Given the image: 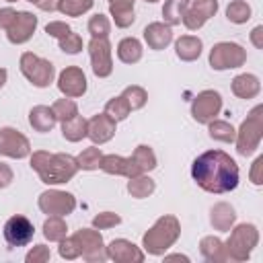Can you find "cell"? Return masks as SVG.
<instances>
[{"mask_svg": "<svg viewBox=\"0 0 263 263\" xmlns=\"http://www.w3.org/2000/svg\"><path fill=\"white\" fill-rule=\"evenodd\" d=\"M191 177L208 193L234 191L240 179L238 164L224 150H208L199 154L191 164Z\"/></svg>", "mask_w": 263, "mask_h": 263, "instance_id": "cell-1", "label": "cell"}, {"mask_svg": "<svg viewBox=\"0 0 263 263\" xmlns=\"http://www.w3.org/2000/svg\"><path fill=\"white\" fill-rule=\"evenodd\" d=\"M31 168L39 175L45 185H62L74 179L78 173L76 156L66 152H45L37 150L31 154Z\"/></svg>", "mask_w": 263, "mask_h": 263, "instance_id": "cell-2", "label": "cell"}, {"mask_svg": "<svg viewBox=\"0 0 263 263\" xmlns=\"http://www.w3.org/2000/svg\"><path fill=\"white\" fill-rule=\"evenodd\" d=\"M181 236V224L175 216L166 214V216H160L152 228L142 236V247L148 255H164Z\"/></svg>", "mask_w": 263, "mask_h": 263, "instance_id": "cell-3", "label": "cell"}, {"mask_svg": "<svg viewBox=\"0 0 263 263\" xmlns=\"http://www.w3.org/2000/svg\"><path fill=\"white\" fill-rule=\"evenodd\" d=\"M263 138V105H257L251 109V113L247 115V119L240 123V127L236 129V152L240 156H251Z\"/></svg>", "mask_w": 263, "mask_h": 263, "instance_id": "cell-4", "label": "cell"}, {"mask_svg": "<svg viewBox=\"0 0 263 263\" xmlns=\"http://www.w3.org/2000/svg\"><path fill=\"white\" fill-rule=\"evenodd\" d=\"M259 242V230L255 224H238L234 228H230V236L228 240L224 242L226 247V255L230 261H236V263H242L251 257L253 249L257 247Z\"/></svg>", "mask_w": 263, "mask_h": 263, "instance_id": "cell-5", "label": "cell"}, {"mask_svg": "<svg viewBox=\"0 0 263 263\" xmlns=\"http://www.w3.org/2000/svg\"><path fill=\"white\" fill-rule=\"evenodd\" d=\"M18 66H21V72L23 76L37 88H47L53 78H55V68L49 60L33 53V51H25L18 60Z\"/></svg>", "mask_w": 263, "mask_h": 263, "instance_id": "cell-6", "label": "cell"}, {"mask_svg": "<svg viewBox=\"0 0 263 263\" xmlns=\"http://www.w3.org/2000/svg\"><path fill=\"white\" fill-rule=\"evenodd\" d=\"M247 62V51L242 45L232 41H220L210 51V66L218 72L240 68Z\"/></svg>", "mask_w": 263, "mask_h": 263, "instance_id": "cell-7", "label": "cell"}, {"mask_svg": "<svg viewBox=\"0 0 263 263\" xmlns=\"http://www.w3.org/2000/svg\"><path fill=\"white\" fill-rule=\"evenodd\" d=\"M37 205L43 214L47 216H68L76 210V197L70 191H60V189H47L39 195Z\"/></svg>", "mask_w": 263, "mask_h": 263, "instance_id": "cell-8", "label": "cell"}, {"mask_svg": "<svg viewBox=\"0 0 263 263\" xmlns=\"http://www.w3.org/2000/svg\"><path fill=\"white\" fill-rule=\"evenodd\" d=\"M74 238L80 245V257L88 263H103L107 261V249L103 236L97 228H80L74 232Z\"/></svg>", "mask_w": 263, "mask_h": 263, "instance_id": "cell-9", "label": "cell"}, {"mask_svg": "<svg viewBox=\"0 0 263 263\" xmlns=\"http://www.w3.org/2000/svg\"><path fill=\"white\" fill-rule=\"evenodd\" d=\"M222 111V97L218 90H201L195 95V99L191 101V117L197 123H210L212 119H216Z\"/></svg>", "mask_w": 263, "mask_h": 263, "instance_id": "cell-10", "label": "cell"}, {"mask_svg": "<svg viewBox=\"0 0 263 263\" xmlns=\"http://www.w3.org/2000/svg\"><path fill=\"white\" fill-rule=\"evenodd\" d=\"M35 236V226L33 222L27 218V216H10L4 224V240L10 249H18V247H25L33 240Z\"/></svg>", "mask_w": 263, "mask_h": 263, "instance_id": "cell-11", "label": "cell"}, {"mask_svg": "<svg viewBox=\"0 0 263 263\" xmlns=\"http://www.w3.org/2000/svg\"><path fill=\"white\" fill-rule=\"evenodd\" d=\"M88 55H90L92 74L97 78L111 76V72H113V58H111V43H109V39L92 37L88 41Z\"/></svg>", "mask_w": 263, "mask_h": 263, "instance_id": "cell-12", "label": "cell"}, {"mask_svg": "<svg viewBox=\"0 0 263 263\" xmlns=\"http://www.w3.org/2000/svg\"><path fill=\"white\" fill-rule=\"evenodd\" d=\"M0 154L8 158H27L31 156V142L14 127H0Z\"/></svg>", "mask_w": 263, "mask_h": 263, "instance_id": "cell-13", "label": "cell"}, {"mask_svg": "<svg viewBox=\"0 0 263 263\" xmlns=\"http://www.w3.org/2000/svg\"><path fill=\"white\" fill-rule=\"evenodd\" d=\"M216 12H218V0H191V6L185 8V14H183V21L181 23L189 31H197Z\"/></svg>", "mask_w": 263, "mask_h": 263, "instance_id": "cell-14", "label": "cell"}, {"mask_svg": "<svg viewBox=\"0 0 263 263\" xmlns=\"http://www.w3.org/2000/svg\"><path fill=\"white\" fill-rule=\"evenodd\" d=\"M58 88L64 97L78 99L86 92V76L78 66H68L58 76Z\"/></svg>", "mask_w": 263, "mask_h": 263, "instance_id": "cell-15", "label": "cell"}, {"mask_svg": "<svg viewBox=\"0 0 263 263\" xmlns=\"http://www.w3.org/2000/svg\"><path fill=\"white\" fill-rule=\"evenodd\" d=\"M35 29H37V16L29 10H21V12H16L12 25L6 29V37H8L10 43L21 45V43H27L33 37Z\"/></svg>", "mask_w": 263, "mask_h": 263, "instance_id": "cell-16", "label": "cell"}, {"mask_svg": "<svg viewBox=\"0 0 263 263\" xmlns=\"http://www.w3.org/2000/svg\"><path fill=\"white\" fill-rule=\"evenodd\" d=\"M105 249H107V259L115 263H142L144 261V251L127 238H115Z\"/></svg>", "mask_w": 263, "mask_h": 263, "instance_id": "cell-17", "label": "cell"}, {"mask_svg": "<svg viewBox=\"0 0 263 263\" xmlns=\"http://www.w3.org/2000/svg\"><path fill=\"white\" fill-rule=\"evenodd\" d=\"M117 132V121H113L107 113L92 115L86 121V138L92 140V144H105L109 142Z\"/></svg>", "mask_w": 263, "mask_h": 263, "instance_id": "cell-18", "label": "cell"}, {"mask_svg": "<svg viewBox=\"0 0 263 263\" xmlns=\"http://www.w3.org/2000/svg\"><path fill=\"white\" fill-rule=\"evenodd\" d=\"M99 168L107 175H117V177H127V179L136 177V175H142L132 156L125 158V156H119V154H103Z\"/></svg>", "mask_w": 263, "mask_h": 263, "instance_id": "cell-19", "label": "cell"}, {"mask_svg": "<svg viewBox=\"0 0 263 263\" xmlns=\"http://www.w3.org/2000/svg\"><path fill=\"white\" fill-rule=\"evenodd\" d=\"M144 41L148 43L150 49L160 51V49L171 45V41H173V27H168L166 23H150L144 29Z\"/></svg>", "mask_w": 263, "mask_h": 263, "instance_id": "cell-20", "label": "cell"}, {"mask_svg": "<svg viewBox=\"0 0 263 263\" xmlns=\"http://www.w3.org/2000/svg\"><path fill=\"white\" fill-rule=\"evenodd\" d=\"M29 123H31V127L35 132L47 134V132H51L55 127L58 117H55V113H53L51 107H47V105H35L29 111Z\"/></svg>", "mask_w": 263, "mask_h": 263, "instance_id": "cell-21", "label": "cell"}, {"mask_svg": "<svg viewBox=\"0 0 263 263\" xmlns=\"http://www.w3.org/2000/svg\"><path fill=\"white\" fill-rule=\"evenodd\" d=\"M236 222V212L230 203L226 201H218L212 210H210V224L214 226V230L220 232H228Z\"/></svg>", "mask_w": 263, "mask_h": 263, "instance_id": "cell-22", "label": "cell"}, {"mask_svg": "<svg viewBox=\"0 0 263 263\" xmlns=\"http://www.w3.org/2000/svg\"><path fill=\"white\" fill-rule=\"evenodd\" d=\"M230 88L238 99L249 101V99H255L261 92V82L255 74H238V76L232 78Z\"/></svg>", "mask_w": 263, "mask_h": 263, "instance_id": "cell-23", "label": "cell"}, {"mask_svg": "<svg viewBox=\"0 0 263 263\" xmlns=\"http://www.w3.org/2000/svg\"><path fill=\"white\" fill-rule=\"evenodd\" d=\"M201 49H203V43L195 35H183L175 41V53L183 62H195L201 55Z\"/></svg>", "mask_w": 263, "mask_h": 263, "instance_id": "cell-24", "label": "cell"}, {"mask_svg": "<svg viewBox=\"0 0 263 263\" xmlns=\"http://www.w3.org/2000/svg\"><path fill=\"white\" fill-rule=\"evenodd\" d=\"M199 253L208 263H224V261H228L226 247L218 236H203L199 240Z\"/></svg>", "mask_w": 263, "mask_h": 263, "instance_id": "cell-25", "label": "cell"}, {"mask_svg": "<svg viewBox=\"0 0 263 263\" xmlns=\"http://www.w3.org/2000/svg\"><path fill=\"white\" fill-rule=\"evenodd\" d=\"M142 43L136 37H123L117 43V58L123 64H138L142 60Z\"/></svg>", "mask_w": 263, "mask_h": 263, "instance_id": "cell-26", "label": "cell"}, {"mask_svg": "<svg viewBox=\"0 0 263 263\" xmlns=\"http://www.w3.org/2000/svg\"><path fill=\"white\" fill-rule=\"evenodd\" d=\"M156 189V183L154 179H150L146 173L142 175H136L132 179H127V193L136 199H144V197H150Z\"/></svg>", "mask_w": 263, "mask_h": 263, "instance_id": "cell-27", "label": "cell"}, {"mask_svg": "<svg viewBox=\"0 0 263 263\" xmlns=\"http://www.w3.org/2000/svg\"><path fill=\"white\" fill-rule=\"evenodd\" d=\"M86 121L82 115H74L66 121H62V136L68 142H80L82 138H86Z\"/></svg>", "mask_w": 263, "mask_h": 263, "instance_id": "cell-28", "label": "cell"}, {"mask_svg": "<svg viewBox=\"0 0 263 263\" xmlns=\"http://www.w3.org/2000/svg\"><path fill=\"white\" fill-rule=\"evenodd\" d=\"M208 132H210L212 140H218V142H224V144H232L234 138H236V129L232 127V123L222 121V119H212L208 123Z\"/></svg>", "mask_w": 263, "mask_h": 263, "instance_id": "cell-29", "label": "cell"}, {"mask_svg": "<svg viewBox=\"0 0 263 263\" xmlns=\"http://www.w3.org/2000/svg\"><path fill=\"white\" fill-rule=\"evenodd\" d=\"M43 236L51 242H60L62 238L68 236V226L64 222L62 216H49L45 222H43Z\"/></svg>", "mask_w": 263, "mask_h": 263, "instance_id": "cell-30", "label": "cell"}, {"mask_svg": "<svg viewBox=\"0 0 263 263\" xmlns=\"http://www.w3.org/2000/svg\"><path fill=\"white\" fill-rule=\"evenodd\" d=\"M101 158H103V152H101V148H97V144L84 148V150L76 156L78 171H97L99 164H101Z\"/></svg>", "mask_w": 263, "mask_h": 263, "instance_id": "cell-31", "label": "cell"}, {"mask_svg": "<svg viewBox=\"0 0 263 263\" xmlns=\"http://www.w3.org/2000/svg\"><path fill=\"white\" fill-rule=\"evenodd\" d=\"M132 158H134V162L138 164L140 173H150V171L156 168V154H154V150H152L150 146H146V144H140V146L134 150Z\"/></svg>", "mask_w": 263, "mask_h": 263, "instance_id": "cell-32", "label": "cell"}, {"mask_svg": "<svg viewBox=\"0 0 263 263\" xmlns=\"http://www.w3.org/2000/svg\"><path fill=\"white\" fill-rule=\"evenodd\" d=\"M185 8H187V2H185V0H164V6H162L164 23H166L168 27L181 25L183 14H185Z\"/></svg>", "mask_w": 263, "mask_h": 263, "instance_id": "cell-33", "label": "cell"}, {"mask_svg": "<svg viewBox=\"0 0 263 263\" xmlns=\"http://www.w3.org/2000/svg\"><path fill=\"white\" fill-rule=\"evenodd\" d=\"M95 0H58V12L66 16H80L92 8Z\"/></svg>", "mask_w": 263, "mask_h": 263, "instance_id": "cell-34", "label": "cell"}, {"mask_svg": "<svg viewBox=\"0 0 263 263\" xmlns=\"http://www.w3.org/2000/svg\"><path fill=\"white\" fill-rule=\"evenodd\" d=\"M105 113H107L113 121H123V119H127V115L132 113V109H129L127 101L123 99V95H119V97H113V99L107 101Z\"/></svg>", "mask_w": 263, "mask_h": 263, "instance_id": "cell-35", "label": "cell"}, {"mask_svg": "<svg viewBox=\"0 0 263 263\" xmlns=\"http://www.w3.org/2000/svg\"><path fill=\"white\" fill-rule=\"evenodd\" d=\"M226 18L234 25H242L251 18V6L245 0H232L226 8Z\"/></svg>", "mask_w": 263, "mask_h": 263, "instance_id": "cell-36", "label": "cell"}, {"mask_svg": "<svg viewBox=\"0 0 263 263\" xmlns=\"http://www.w3.org/2000/svg\"><path fill=\"white\" fill-rule=\"evenodd\" d=\"M121 95H123V99L127 101V105H129L132 111H138V109H142V107L148 103V92H146L142 86H138V84L125 86Z\"/></svg>", "mask_w": 263, "mask_h": 263, "instance_id": "cell-37", "label": "cell"}, {"mask_svg": "<svg viewBox=\"0 0 263 263\" xmlns=\"http://www.w3.org/2000/svg\"><path fill=\"white\" fill-rule=\"evenodd\" d=\"M88 33L90 37H99V39H109L111 33V25L109 18L105 14H95L88 18Z\"/></svg>", "mask_w": 263, "mask_h": 263, "instance_id": "cell-38", "label": "cell"}, {"mask_svg": "<svg viewBox=\"0 0 263 263\" xmlns=\"http://www.w3.org/2000/svg\"><path fill=\"white\" fill-rule=\"evenodd\" d=\"M51 109H53V113H55L58 121H66V119H70V117L78 115V105H76L70 97L58 99V101L51 105Z\"/></svg>", "mask_w": 263, "mask_h": 263, "instance_id": "cell-39", "label": "cell"}, {"mask_svg": "<svg viewBox=\"0 0 263 263\" xmlns=\"http://www.w3.org/2000/svg\"><path fill=\"white\" fill-rule=\"evenodd\" d=\"M109 14L115 23V27L119 29H127L134 25L136 21V14H134V8H123V6H109Z\"/></svg>", "mask_w": 263, "mask_h": 263, "instance_id": "cell-40", "label": "cell"}, {"mask_svg": "<svg viewBox=\"0 0 263 263\" xmlns=\"http://www.w3.org/2000/svg\"><path fill=\"white\" fill-rule=\"evenodd\" d=\"M58 45H60V49H62L64 53L76 55V53H80V51H82V37H80L78 33L70 31L66 37L58 39Z\"/></svg>", "mask_w": 263, "mask_h": 263, "instance_id": "cell-41", "label": "cell"}, {"mask_svg": "<svg viewBox=\"0 0 263 263\" xmlns=\"http://www.w3.org/2000/svg\"><path fill=\"white\" fill-rule=\"evenodd\" d=\"M60 257L62 259H66V261H74V259H78L80 257V245H78V240L74 238V234L72 236H66V238H62L60 240Z\"/></svg>", "mask_w": 263, "mask_h": 263, "instance_id": "cell-42", "label": "cell"}, {"mask_svg": "<svg viewBox=\"0 0 263 263\" xmlns=\"http://www.w3.org/2000/svg\"><path fill=\"white\" fill-rule=\"evenodd\" d=\"M119 222H121L119 214H115V212H101V214H97V216L92 218V228H97V230H107V228L117 226Z\"/></svg>", "mask_w": 263, "mask_h": 263, "instance_id": "cell-43", "label": "cell"}, {"mask_svg": "<svg viewBox=\"0 0 263 263\" xmlns=\"http://www.w3.org/2000/svg\"><path fill=\"white\" fill-rule=\"evenodd\" d=\"M49 257H51L49 247H45V245H35V247L27 253L25 261H27V263H45V261H49Z\"/></svg>", "mask_w": 263, "mask_h": 263, "instance_id": "cell-44", "label": "cell"}, {"mask_svg": "<svg viewBox=\"0 0 263 263\" xmlns=\"http://www.w3.org/2000/svg\"><path fill=\"white\" fill-rule=\"evenodd\" d=\"M70 31H72V29H70V25H68V23H64V21H51V23H47V25H45V33H47L49 37H55V39L66 37Z\"/></svg>", "mask_w": 263, "mask_h": 263, "instance_id": "cell-45", "label": "cell"}, {"mask_svg": "<svg viewBox=\"0 0 263 263\" xmlns=\"http://www.w3.org/2000/svg\"><path fill=\"white\" fill-rule=\"evenodd\" d=\"M261 168H263V156H257V160L253 162L251 175H249L253 185H263V175H261Z\"/></svg>", "mask_w": 263, "mask_h": 263, "instance_id": "cell-46", "label": "cell"}, {"mask_svg": "<svg viewBox=\"0 0 263 263\" xmlns=\"http://www.w3.org/2000/svg\"><path fill=\"white\" fill-rule=\"evenodd\" d=\"M14 16H16V10H14V8H10V6L0 8V29H4V31H6V29L12 25Z\"/></svg>", "mask_w": 263, "mask_h": 263, "instance_id": "cell-47", "label": "cell"}, {"mask_svg": "<svg viewBox=\"0 0 263 263\" xmlns=\"http://www.w3.org/2000/svg\"><path fill=\"white\" fill-rule=\"evenodd\" d=\"M10 183H12V171H10V166H8V164L0 162V189L8 187Z\"/></svg>", "mask_w": 263, "mask_h": 263, "instance_id": "cell-48", "label": "cell"}, {"mask_svg": "<svg viewBox=\"0 0 263 263\" xmlns=\"http://www.w3.org/2000/svg\"><path fill=\"white\" fill-rule=\"evenodd\" d=\"M251 43H253L257 49H263V25H257V27L251 31Z\"/></svg>", "mask_w": 263, "mask_h": 263, "instance_id": "cell-49", "label": "cell"}, {"mask_svg": "<svg viewBox=\"0 0 263 263\" xmlns=\"http://www.w3.org/2000/svg\"><path fill=\"white\" fill-rule=\"evenodd\" d=\"M109 6H123V8H134L136 0H107Z\"/></svg>", "mask_w": 263, "mask_h": 263, "instance_id": "cell-50", "label": "cell"}, {"mask_svg": "<svg viewBox=\"0 0 263 263\" xmlns=\"http://www.w3.org/2000/svg\"><path fill=\"white\" fill-rule=\"evenodd\" d=\"M164 259H166V261H173V259H181V261H189V257H185V255H179V253H175V255H164Z\"/></svg>", "mask_w": 263, "mask_h": 263, "instance_id": "cell-51", "label": "cell"}, {"mask_svg": "<svg viewBox=\"0 0 263 263\" xmlns=\"http://www.w3.org/2000/svg\"><path fill=\"white\" fill-rule=\"evenodd\" d=\"M6 78H8V72H6V68H0V88L6 84Z\"/></svg>", "mask_w": 263, "mask_h": 263, "instance_id": "cell-52", "label": "cell"}, {"mask_svg": "<svg viewBox=\"0 0 263 263\" xmlns=\"http://www.w3.org/2000/svg\"><path fill=\"white\" fill-rule=\"evenodd\" d=\"M146 2H150V4H154V2H158V0H146Z\"/></svg>", "mask_w": 263, "mask_h": 263, "instance_id": "cell-53", "label": "cell"}, {"mask_svg": "<svg viewBox=\"0 0 263 263\" xmlns=\"http://www.w3.org/2000/svg\"><path fill=\"white\" fill-rule=\"evenodd\" d=\"M29 2H33V4H37V2H39V0H29Z\"/></svg>", "mask_w": 263, "mask_h": 263, "instance_id": "cell-54", "label": "cell"}, {"mask_svg": "<svg viewBox=\"0 0 263 263\" xmlns=\"http://www.w3.org/2000/svg\"><path fill=\"white\" fill-rule=\"evenodd\" d=\"M6 2H18V0H6Z\"/></svg>", "mask_w": 263, "mask_h": 263, "instance_id": "cell-55", "label": "cell"}, {"mask_svg": "<svg viewBox=\"0 0 263 263\" xmlns=\"http://www.w3.org/2000/svg\"><path fill=\"white\" fill-rule=\"evenodd\" d=\"M185 2H191V0H185Z\"/></svg>", "mask_w": 263, "mask_h": 263, "instance_id": "cell-56", "label": "cell"}]
</instances>
